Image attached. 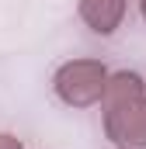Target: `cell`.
Here are the masks:
<instances>
[{
	"label": "cell",
	"instance_id": "obj_1",
	"mask_svg": "<svg viewBox=\"0 0 146 149\" xmlns=\"http://www.w3.org/2000/svg\"><path fill=\"white\" fill-rule=\"evenodd\" d=\"M105 80H108L105 63H98V59H73V63H63L56 70L52 87H56V94H59L63 104H70V108H91V104L101 101Z\"/></svg>",
	"mask_w": 146,
	"mask_h": 149
},
{
	"label": "cell",
	"instance_id": "obj_2",
	"mask_svg": "<svg viewBox=\"0 0 146 149\" xmlns=\"http://www.w3.org/2000/svg\"><path fill=\"white\" fill-rule=\"evenodd\" d=\"M105 132L118 149H146V94L105 104Z\"/></svg>",
	"mask_w": 146,
	"mask_h": 149
},
{
	"label": "cell",
	"instance_id": "obj_3",
	"mask_svg": "<svg viewBox=\"0 0 146 149\" xmlns=\"http://www.w3.org/2000/svg\"><path fill=\"white\" fill-rule=\"evenodd\" d=\"M80 17L94 35H115L125 17V0H80Z\"/></svg>",
	"mask_w": 146,
	"mask_h": 149
},
{
	"label": "cell",
	"instance_id": "obj_4",
	"mask_svg": "<svg viewBox=\"0 0 146 149\" xmlns=\"http://www.w3.org/2000/svg\"><path fill=\"white\" fill-rule=\"evenodd\" d=\"M0 149H25V146H21V139H14V135L0 132Z\"/></svg>",
	"mask_w": 146,
	"mask_h": 149
},
{
	"label": "cell",
	"instance_id": "obj_5",
	"mask_svg": "<svg viewBox=\"0 0 146 149\" xmlns=\"http://www.w3.org/2000/svg\"><path fill=\"white\" fill-rule=\"evenodd\" d=\"M139 7H143V17H146V0H139Z\"/></svg>",
	"mask_w": 146,
	"mask_h": 149
}]
</instances>
